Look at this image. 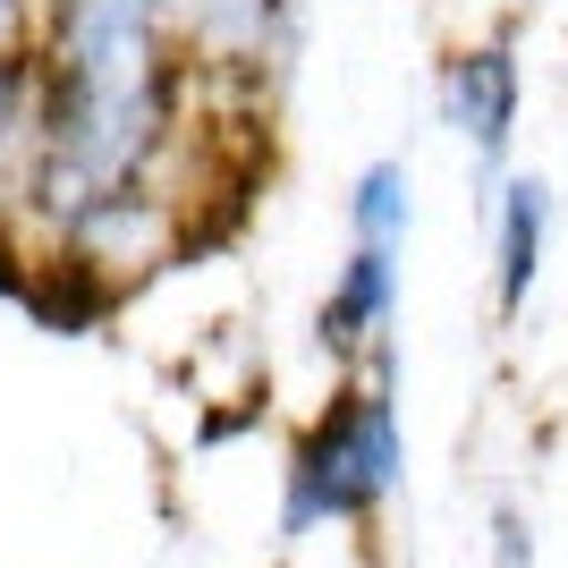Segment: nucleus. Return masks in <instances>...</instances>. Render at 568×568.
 Here are the masks:
<instances>
[{
	"label": "nucleus",
	"mask_w": 568,
	"mask_h": 568,
	"mask_svg": "<svg viewBox=\"0 0 568 568\" xmlns=\"http://www.w3.org/2000/svg\"><path fill=\"white\" fill-rule=\"evenodd\" d=\"M407 484V433H399V339L365 356V374L332 390V407L288 442L281 467V535L306 544L323 526H374Z\"/></svg>",
	"instance_id": "obj_1"
},
{
	"label": "nucleus",
	"mask_w": 568,
	"mask_h": 568,
	"mask_svg": "<svg viewBox=\"0 0 568 568\" xmlns=\"http://www.w3.org/2000/svg\"><path fill=\"white\" fill-rule=\"evenodd\" d=\"M518 102H526V69L509 34H484V43H458L442 60V119L458 128V144L475 153L484 187L509 179V144H518Z\"/></svg>",
	"instance_id": "obj_2"
},
{
	"label": "nucleus",
	"mask_w": 568,
	"mask_h": 568,
	"mask_svg": "<svg viewBox=\"0 0 568 568\" xmlns=\"http://www.w3.org/2000/svg\"><path fill=\"white\" fill-rule=\"evenodd\" d=\"M390 314H399V255L390 246H348L332 297L314 306V348L332 365H365L390 339Z\"/></svg>",
	"instance_id": "obj_3"
},
{
	"label": "nucleus",
	"mask_w": 568,
	"mask_h": 568,
	"mask_svg": "<svg viewBox=\"0 0 568 568\" xmlns=\"http://www.w3.org/2000/svg\"><path fill=\"white\" fill-rule=\"evenodd\" d=\"M544 246H551V179L509 170L493 187V314L500 323H518V314L535 306Z\"/></svg>",
	"instance_id": "obj_4"
},
{
	"label": "nucleus",
	"mask_w": 568,
	"mask_h": 568,
	"mask_svg": "<svg viewBox=\"0 0 568 568\" xmlns=\"http://www.w3.org/2000/svg\"><path fill=\"white\" fill-rule=\"evenodd\" d=\"M179 34L204 69H263L297 34V0H179Z\"/></svg>",
	"instance_id": "obj_5"
},
{
	"label": "nucleus",
	"mask_w": 568,
	"mask_h": 568,
	"mask_svg": "<svg viewBox=\"0 0 568 568\" xmlns=\"http://www.w3.org/2000/svg\"><path fill=\"white\" fill-rule=\"evenodd\" d=\"M111 306H119V281L102 272V263L69 255V246H43V272H34V297H26V314H34L43 332L85 339Z\"/></svg>",
	"instance_id": "obj_6"
},
{
	"label": "nucleus",
	"mask_w": 568,
	"mask_h": 568,
	"mask_svg": "<svg viewBox=\"0 0 568 568\" xmlns=\"http://www.w3.org/2000/svg\"><path fill=\"white\" fill-rule=\"evenodd\" d=\"M407 230H416V179H407L399 153H382V162L356 170V187H348V237H356V246H390V255H399Z\"/></svg>",
	"instance_id": "obj_7"
},
{
	"label": "nucleus",
	"mask_w": 568,
	"mask_h": 568,
	"mask_svg": "<svg viewBox=\"0 0 568 568\" xmlns=\"http://www.w3.org/2000/svg\"><path fill=\"white\" fill-rule=\"evenodd\" d=\"M34 170V51L0 60V187Z\"/></svg>",
	"instance_id": "obj_8"
},
{
	"label": "nucleus",
	"mask_w": 568,
	"mask_h": 568,
	"mask_svg": "<svg viewBox=\"0 0 568 568\" xmlns=\"http://www.w3.org/2000/svg\"><path fill=\"white\" fill-rule=\"evenodd\" d=\"M493 568H535V526H526L518 500L493 509Z\"/></svg>",
	"instance_id": "obj_9"
},
{
	"label": "nucleus",
	"mask_w": 568,
	"mask_h": 568,
	"mask_svg": "<svg viewBox=\"0 0 568 568\" xmlns=\"http://www.w3.org/2000/svg\"><path fill=\"white\" fill-rule=\"evenodd\" d=\"M43 9L51 0H0V60H26L43 43Z\"/></svg>",
	"instance_id": "obj_10"
},
{
	"label": "nucleus",
	"mask_w": 568,
	"mask_h": 568,
	"mask_svg": "<svg viewBox=\"0 0 568 568\" xmlns=\"http://www.w3.org/2000/svg\"><path fill=\"white\" fill-rule=\"evenodd\" d=\"M34 272H43V255L0 230V297H9V306H26V297H34Z\"/></svg>",
	"instance_id": "obj_11"
}]
</instances>
